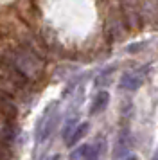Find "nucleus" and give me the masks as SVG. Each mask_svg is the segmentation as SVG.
Segmentation results:
<instances>
[{
  "label": "nucleus",
  "mask_w": 158,
  "mask_h": 160,
  "mask_svg": "<svg viewBox=\"0 0 158 160\" xmlns=\"http://www.w3.org/2000/svg\"><path fill=\"white\" fill-rule=\"evenodd\" d=\"M144 85V74L142 72H126L122 74L121 81H119V88L128 90V92H135Z\"/></svg>",
  "instance_id": "f257e3e1"
},
{
  "label": "nucleus",
  "mask_w": 158,
  "mask_h": 160,
  "mask_svg": "<svg viewBox=\"0 0 158 160\" xmlns=\"http://www.w3.org/2000/svg\"><path fill=\"white\" fill-rule=\"evenodd\" d=\"M99 149L92 144H83L70 153V160H97Z\"/></svg>",
  "instance_id": "f03ea898"
},
{
  "label": "nucleus",
  "mask_w": 158,
  "mask_h": 160,
  "mask_svg": "<svg viewBox=\"0 0 158 160\" xmlns=\"http://www.w3.org/2000/svg\"><path fill=\"white\" fill-rule=\"evenodd\" d=\"M108 102H110V94H108L106 90H101L95 94L92 101V106H90V115H97L101 112H104L108 106Z\"/></svg>",
  "instance_id": "7ed1b4c3"
},
{
  "label": "nucleus",
  "mask_w": 158,
  "mask_h": 160,
  "mask_svg": "<svg viewBox=\"0 0 158 160\" xmlns=\"http://www.w3.org/2000/svg\"><path fill=\"white\" fill-rule=\"evenodd\" d=\"M129 151V131L128 130H122L117 137V144H115V151H113V157L119 158L122 155H126Z\"/></svg>",
  "instance_id": "20e7f679"
},
{
  "label": "nucleus",
  "mask_w": 158,
  "mask_h": 160,
  "mask_svg": "<svg viewBox=\"0 0 158 160\" xmlns=\"http://www.w3.org/2000/svg\"><path fill=\"white\" fill-rule=\"evenodd\" d=\"M88 128H90V124L88 122H83V124H77L74 130H72L70 137L67 138V144H68V148H72V146H76L81 140V138L86 135V131H88Z\"/></svg>",
  "instance_id": "39448f33"
},
{
  "label": "nucleus",
  "mask_w": 158,
  "mask_h": 160,
  "mask_svg": "<svg viewBox=\"0 0 158 160\" xmlns=\"http://www.w3.org/2000/svg\"><path fill=\"white\" fill-rule=\"evenodd\" d=\"M0 160H11V142L0 138Z\"/></svg>",
  "instance_id": "423d86ee"
},
{
  "label": "nucleus",
  "mask_w": 158,
  "mask_h": 160,
  "mask_svg": "<svg viewBox=\"0 0 158 160\" xmlns=\"http://www.w3.org/2000/svg\"><path fill=\"white\" fill-rule=\"evenodd\" d=\"M76 126H77V119H68V122L65 124V128H63V138H65V140L70 137L72 130H74Z\"/></svg>",
  "instance_id": "0eeeda50"
},
{
  "label": "nucleus",
  "mask_w": 158,
  "mask_h": 160,
  "mask_svg": "<svg viewBox=\"0 0 158 160\" xmlns=\"http://www.w3.org/2000/svg\"><path fill=\"white\" fill-rule=\"evenodd\" d=\"M124 160H136V157H126Z\"/></svg>",
  "instance_id": "6e6552de"
},
{
  "label": "nucleus",
  "mask_w": 158,
  "mask_h": 160,
  "mask_svg": "<svg viewBox=\"0 0 158 160\" xmlns=\"http://www.w3.org/2000/svg\"><path fill=\"white\" fill-rule=\"evenodd\" d=\"M153 160H158V151L155 153V157H153Z\"/></svg>",
  "instance_id": "1a4fd4ad"
}]
</instances>
